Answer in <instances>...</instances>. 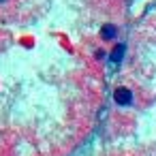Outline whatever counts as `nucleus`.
I'll return each instance as SVG.
<instances>
[{
  "label": "nucleus",
  "instance_id": "nucleus-1",
  "mask_svg": "<svg viewBox=\"0 0 156 156\" xmlns=\"http://www.w3.org/2000/svg\"><path fill=\"white\" fill-rule=\"evenodd\" d=\"M113 98H115V103H118V105L126 107V105H130V103H133V92H130L128 88H118V90L113 92Z\"/></svg>",
  "mask_w": 156,
  "mask_h": 156
},
{
  "label": "nucleus",
  "instance_id": "nucleus-2",
  "mask_svg": "<svg viewBox=\"0 0 156 156\" xmlns=\"http://www.w3.org/2000/svg\"><path fill=\"white\" fill-rule=\"evenodd\" d=\"M118 37V28L113 26V24H105L103 28H101V39H105V41H113Z\"/></svg>",
  "mask_w": 156,
  "mask_h": 156
},
{
  "label": "nucleus",
  "instance_id": "nucleus-3",
  "mask_svg": "<svg viewBox=\"0 0 156 156\" xmlns=\"http://www.w3.org/2000/svg\"><path fill=\"white\" fill-rule=\"evenodd\" d=\"M124 54H126V45L124 43H118L113 47V51H111V62H122Z\"/></svg>",
  "mask_w": 156,
  "mask_h": 156
},
{
  "label": "nucleus",
  "instance_id": "nucleus-4",
  "mask_svg": "<svg viewBox=\"0 0 156 156\" xmlns=\"http://www.w3.org/2000/svg\"><path fill=\"white\" fill-rule=\"evenodd\" d=\"M0 2H2V0H0Z\"/></svg>",
  "mask_w": 156,
  "mask_h": 156
}]
</instances>
